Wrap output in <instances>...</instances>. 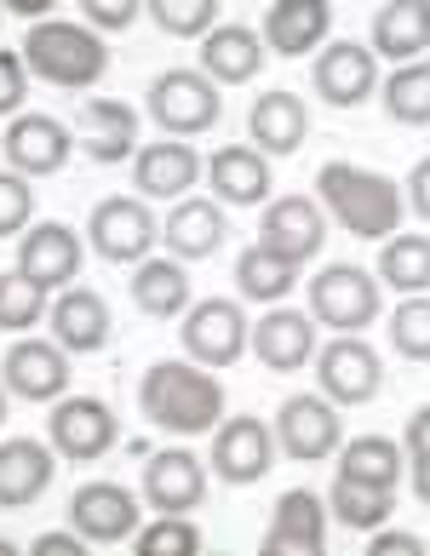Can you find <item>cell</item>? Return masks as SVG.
Returning <instances> with one entry per match:
<instances>
[{"label": "cell", "mask_w": 430, "mask_h": 556, "mask_svg": "<svg viewBox=\"0 0 430 556\" xmlns=\"http://www.w3.org/2000/svg\"><path fill=\"white\" fill-rule=\"evenodd\" d=\"M143 12L173 40H201L207 29H218V0H143Z\"/></svg>", "instance_id": "74e56055"}, {"label": "cell", "mask_w": 430, "mask_h": 556, "mask_svg": "<svg viewBox=\"0 0 430 556\" xmlns=\"http://www.w3.org/2000/svg\"><path fill=\"white\" fill-rule=\"evenodd\" d=\"M0 7L17 12V17H35V24H40V17H47V12L58 7V0H0Z\"/></svg>", "instance_id": "c3c4849f"}, {"label": "cell", "mask_w": 430, "mask_h": 556, "mask_svg": "<svg viewBox=\"0 0 430 556\" xmlns=\"http://www.w3.org/2000/svg\"><path fill=\"white\" fill-rule=\"evenodd\" d=\"M52 339L69 350V356H92V350H104L110 333H115V321H110V304L92 293V287H64V293L52 299Z\"/></svg>", "instance_id": "7402d4cb"}, {"label": "cell", "mask_w": 430, "mask_h": 556, "mask_svg": "<svg viewBox=\"0 0 430 556\" xmlns=\"http://www.w3.org/2000/svg\"><path fill=\"white\" fill-rule=\"evenodd\" d=\"M52 470H58V447L52 442H35V437L0 442V510L35 505L40 493L52 488Z\"/></svg>", "instance_id": "603a6c76"}, {"label": "cell", "mask_w": 430, "mask_h": 556, "mask_svg": "<svg viewBox=\"0 0 430 556\" xmlns=\"http://www.w3.org/2000/svg\"><path fill=\"white\" fill-rule=\"evenodd\" d=\"M0 384L12 390L17 402H58L69 390V350L58 339H24L0 356Z\"/></svg>", "instance_id": "8fae6325"}, {"label": "cell", "mask_w": 430, "mask_h": 556, "mask_svg": "<svg viewBox=\"0 0 430 556\" xmlns=\"http://www.w3.org/2000/svg\"><path fill=\"white\" fill-rule=\"evenodd\" d=\"M87 241L104 264H138L155 247V213L143 207V195H110L92 207Z\"/></svg>", "instance_id": "ba28073f"}, {"label": "cell", "mask_w": 430, "mask_h": 556, "mask_svg": "<svg viewBox=\"0 0 430 556\" xmlns=\"http://www.w3.org/2000/svg\"><path fill=\"white\" fill-rule=\"evenodd\" d=\"M276 447L299 465H321L339 453V407L321 396H287L276 407Z\"/></svg>", "instance_id": "7c38bea8"}, {"label": "cell", "mask_w": 430, "mask_h": 556, "mask_svg": "<svg viewBox=\"0 0 430 556\" xmlns=\"http://www.w3.org/2000/svg\"><path fill=\"white\" fill-rule=\"evenodd\" d=\"M24 98H29V64H24V52L0 47V115H17V110H24Z\"/></svg>", "instance_id": "7bdbcfd3"}, {"label": "cell", "mask_w": 430, "mask_h": 556, "mask_svg": "<svg viewBox=\"0 0 430 556\" xmlns=\"http://www.w3.org/2000/svg\"><path fill=\"white\" fill-rule=\"evenodd\" d=\"M304 132H311V110H304L299 92H264L253 98V115H248V138L258 143L264 155H299Z\"/></svg>", "instance_id": "83f0119b"}, {"label": "cell", "mask_w": 430, "mask_h": 556, "mask_svg": "<svg viewBox=\"0 0 430 556\" xmlns=\"http://www.w3.org/2000/svg\"><path fill=\"white\" fill-rule=\"evenodd\" d=\"M207 190L224 207H264L276 190L270 155H264L258 143H224V150L207 155Z\"/></svg>", "instance_id": "ffe728a7"}, {"label": "cell", "mask_w": 430, "mask_h": 556, "mask_svg": "<svg viewBox=\"0 0 430 556\" xmlns=\"http://www.w3.org/2000/svg\"><path fill=\"white\" fill-rule=\"evenodd\" d=\"M391 293H430V236H384L379 241V270H374Z\"/></svg>", "instance_id": "d6a6232c"}, {"label": "cell", "mask_w": 430, "mask_h": 556, "mask_svg": "<svg viewBox=\"0 0 430 556\" xmlns=\"http://www.w3.org/2000/svg\"><path fill=\"white\" fill-rule=\"evenodd\" d=\"M138 493L121 488V482H80L75 500H69V528L80 533L87 545H121L138 533Z\"/></svg>", "instance_id": "5bb4252c"}, {"label": "cell", "mask_w": 430, "mask_h": 556, "mask_svg": "<svg viewBox=\"0 0 430 556\" xmlns=\"http://www.w3.org/2000/svg\"><path fill=\"white\" fill-rule=\"evenodd\" d=\"M414 500L430 505V459H414Z\"/></svg>", "instance_id": "681fc988"}, {"label": "cell", "mask_w": 430, "mask_h": 556, "mask_svg": "<svg viewBox=\"0 0 430 556\" xmlns=\"http://www.w3.org/2000/svg\"><path fill=\"white\" fill-rule=\"evenodd\" d=\"M316 316L311 311H287V304H270L264 321H253V356L270 367V374H299L304 362H316Z\"/></svg>", "instance_id": "44dd1931"}, {"label": "cell", "mask_w": 430, "mask_h": 556, "mask_svg": "<svg viewBox=\"0 0 430 556\" xmlns=\"http://www.w3.org/2000/svg\"><path fill=\"white\" fill-rule=\"evenodd\" d=\"M75 7H80V17H87L98 35H121V29L138 24L143 0H75Z\"/></svg>", "instance_id": "b9f144b4"}, {"label": "cell", "mask_w": 430, "mask_h": 556, "mask_svg": "<svg viewBox=\"0 0 430 556\" xmlns=\"http://www.w3.org/2000/svg\"><path fill=\"white\" fill-rule=\"evenodd\" d=\"M178 344H184V356L201 362V367H236L241 362V350H248V311H241L236 299H201L190 304V311L178 316Z\"/></svg>", "instance_id": "8992f818"}, {"label": "cell", "mask_w": 430, "mask_h": 556, "mask_svg": "<svg viewBox=\"0 0 430 556\" xmlns=\"http://www.w3.org/2000/svg\"><path fill=\"white\" fill-rule=\"evenodd\" d=\"M80 127H87V155L98 167L138 155V110L121 98H80Z\"/></svg>", "instance_id": "4316f807"}, {"label": "cell", "mask_w": 430, "mask_h": 556, "mask_svg": "<svg viewBox=\"0 0 430 556\" xmlns=\"http://www.w3.org/2000/svg\"><path fill=\"white\" fill-rule=\"evenodd\" d=\"M402 447H407V459H430V407H419V414L407 419Z\"/></svg>", "instance_id": "7dc6e473"}, {"label": "cell", "mask_w": 430, "mask_h": 556, "mask_svg": "<svg viewBox=\"0 0 430 556\" xmlns=\"http://www.w3.org/2000/svg\"><path fill=\"white\" fill-rule=\"evenodd\" d=\"M258 241L276 247L281 258L311 264L321 253V241H327V207L316 195H276V201H264Z\"/></svg>", "instance_id": "9a60e30c"}, {"label": "cell", "mask_w": 430, "mask_h": 556, "mask_svg": "<svg viewBox=\"0 0 430 556\" xmlns=\"http://www.w3.org/2000/svg\"><path fill=\"white\" fill-rule=\"evenodd\" d=\"M207 465H213L230 488L264 482V477H270V465H276V430L264 425V419H253V414H248V419H218Z\"/></svg>", "instance_id": "4fadbf2b"}, {"label": "cell", "mask_w": 430, "mask_h": 556, "mask_svg": "<svg viewBox=\"0 0 430 556\" xmlns=\"http://www.w3.org/2000/svg\"><path fill=\"white\" fill-rule=\"evenodd\" d=\"M195 178H201V155L178 138L143 143L132 155V190L143 201H184V190H195Z\"/></svg>", "instance_id": "cb8c5ba5"}, {"label": "cell", "mask_w": 430, "mask_h": 556, "mask_svg": "<svg viewBox=\"0 0 430 556\" xmlns=\"http://www.w3.org/2000/svg\"><path fill=\"white\" fill-rule=\"evenodd\" d=\"M311 316L333 333H362L379 316V276L362 264H327L311 281Z\"/></svg>", "instance_id": "5b68a950"}, {"label": "cell", "mask_w": 430, "mask_h": 556, "mask_svg": "<svg viewBox=\"0 0 430 556\" xmlns=\"http://www.w3.org/2000/svg\"><path fill=\"white\" fill-rule=\"evenodd\" d=\"M207 500V465L190 447H167L143 465V505L161 517H190Z\"/></svg>", "instance_id": "2e32d148"}, {"label": "cell", "mask_w": 430, "mask_h": 556, "mask_svg": "<svg viewBox=\"0 0 430 556\" xmlns=\"http://www.w3.org/2000/svg\"><path fill=\"white\" fill-rule=\"evenodd\" d=\"M402 195H407V207H414L425 224H430V155L419 161L414 173H407V184H402Z\"/></svg>", "instance_id": "f6af8a7d"}, {"label": "cell", "mask_w": 430, "mask_h": 556, "mask_svg": "<svg viewBox=\"0 0 430 556\" xmlns=\"http://www.w3.org/2000/svg\"><path fill=\"white\" fill-rule=\"evenodd\" d=\"M0 150H7V167L24 173V178H52L69 167L75 155V138L64 121L52 115H35V110H17L7 121V138H0Z\"/></svg>", "instance_id": "30bf717a"}, {"label": "cell", "mask_w": 430, "mask_h": 556, "mask_svg": "<svg viewBox=\"0 0 430 556\" xmlns=\"http://www.w3.org/2000/svg\"><path fill=\"white\" fill-rule=\"evenodd\" d=\"M224 236H230V218H224V201H178L161 224V241L173 247V258H213Z\"/></svg>", "instance_id": "f1b7e54d"}, {"label": "cell", "mask_w": 430, "mask_h": 556, "mask_svg": "<svg viewBox=\"0 0 430 556\" xmlns=\"http://www.w3.org/2000/svg\"><path fill=\"white\" fill-rule=\"evenodd\" d=\"M327 510L339 517V528L374 533V528L391 522V510H396V488H367V482H351V477H333Z\"/></svg>", "instance_id": "836d02e7"}, {"label": "cell", "mask_w": 430, "mask_h": 556, "mask_svg": "<svg viewBox=\"0 0 430 556\" xmlns=\"http://www.w3.org/2000/svg\"><path fill=\"white\" fill-rule=\"evenodd\" d=\"M132 551L138 556H195L201 551V528L190 517H161L155 510V522L132 533Z\"/></svg>", "instance_id": "ab89813d"}, {"label": "cell", "mask_w": 430, "mask_h": 556, "mask_svg": "<svg viewBox=\"0 0 430 556\" xmlns=\"http://www.w3.org/2000/svg\"><path fill=\"white\" fill-rule=\"evenodd\" d=\"M293 281H299V258H281L276 247H264V241H253L248 253L236 258V287H241V299H253V304H281L293 293Z\"/></svg>", "instance_id": "1f68e13d"}, {"label": "cell", "mask_w": 430, "mask_h": 556, "mask_svg": "<svg viewBox=\"0 0 430 556\" xmlns=\"http://www.w3.org/2000/svg\"><path fill=\"white\" fill-rule=\"evenodd\" d=\"M24 64L29 75L52 80V87L87 92L104 80L110 70V47L92 24H69V17H40V24L24 35Z\"/></svg>", "instance_id": "3957f363"}, {"label": "cell", "mask_w": 430, "mask_h": 556, "mask_svg": "<svg viewBox=\"0 0 430 556\" xmlns=\"http://www.w3.org/2000/svg\"><path fill=\"white\" fill-rule=\"evenodd\" d=\"M316 384L333 407H362V402L379 396L384 362L362 333H333V344L316 350Z\"/></svg>", "instance_id": "52a82bcc"}, {"label": "cell", "mask_w": 430, "mask_h": 556, "mask_svg": "<svg viewBox=\"0 0 430 556\" xmlns=\"http://www.w3.org/2000/svg\"><path fill=\"white\" fill-rule=\"evenodd\" d=\"M132 304L155 321H173L190 311V276L184 258H138L132 264Z\"/></svg>", "instance_id": "4dcf8cb0"}, {"label": "cell", "mask_w": 430, "mask_h": 556, "mask_svg": "<svg viewBox=\"0 0 430 556\" xmlns=\"http://www.w3.org/2000/svg\"><path fill=\"white\" fill-rule=\"evenodd\" d=\"M52 311V299H47V287L29 281L24 270H12L0 276V333H29V327H40Z\"/></svg>", "instance_id": "d590c367"}, {"label": "cell", "mask_w": 430, "mask_h": 556, "mask_svg": "<svg viewBox=\"0 0 430 556\" xmlns=\"http://www.w3.org/2000/svg\"><path fill=\"white\" fill-rule=\"evenodd\" d=\"M29 218H35V190H29V178L24 173H0V241H12V236H24L29 230Z\"/></svg>", "instance_id": "60d3db41"}, {"label": "cell", "mask_w": 430, "mask_h": 556, "mask_svg": "<svg viewBox=\"0 0 430 556\" xmlns=\"http://www.w3.org/2000/svg\"><path fill=\"white\" fill-rule=\"evenodd\" d=\"M316 201L327 207V218H339V230H351L356 241L396 236L402 213H407L402 184H391L374 167H356V161H327L316 173Z\"/></svg>", "instance_id": "7a4b0ae2"}, {"label": "cell", "mask_w": 430, "mask_h": 556, "mask_svg": "<svg viewBox=\"0 0 430 556\" xmlns=\"http://www.w3.org/2000/svg\"><path fill=\"white\" fill-rule=\"evenodd\" d=\"M150 115L167 138H195V132L218 127V115H224L218 80L207 70H161L150 80Z\"/></svg>", "instance_id": "277c9868"}, {"label": "cell", "mask_w": 430, "mask_h": 556, "mask_svg": "<svg viewBox=\"0 0 430 556\" xmlns=\"http://www.w3.org/2000/svg\"><path fill=\"white\" fill-rule=\"evenodd\" d=\"M80 258H87V247H80V236L58 218L29 224L24 241H17V270H24L29 281H40L47 293H64V287L80 276Z\"/></svg>", "instance_id": "ac0fdd59"}, {"label": "cell", "mask_w": 430, "mask_h": 556, "mask_svg": "<svg viewBox=\"0 0 430 556\" xmlns=\"http://www.w3.org/2000/svg\"><path fill=\"white\" fill-rule=\"evenodd\" d=\"M7 396H12V390H7V384H0V425H7Z\"/></svg>", "instance_id": "f907efd6"}, {"label": "cell", "mask_w": 430, "mask_h": 556, "mask_svg": "<svg viewBox=\"0 0 430 556\" xmlns=\"http://www.w3.org/2000/svg\"><path fill=\"white\" fill-rule=\"evenodd\" d=\"M327 29H333V7L327 0H270L258 35L276 58H304L327 40Z\"/></svg>", "instance_id": "d4e9b609"}, {"label": "cell", "mask_w": 430, "mask_h": 556, "mask_svg": "<svg viewBox=\"0 0 430 556\" xmlns=\"http://www.w3.org/2000/svg\"><path fill=\"white\" fill-rule=\"evenodd\" d=\"M367 556H425L419 533H396V528H374L367 533Z\"/></svg>", "instance_id": "ee69618b"}, {"label": "cell", "mask_w": 430, "mask_h": 556, "mask_svg": "<svg viewBox=\"0 0 430 556\" xmlns=\"http://www.w3.org/2000/svg\"><path fill=\"white\" fill-rule=\"evenodd\" d=\"M47 442L64 453V459L92 465L121 442V425L110 414V402H98V396H58L52 419H47Z\"/></svg>", "instance_id": "9c48e42d"}, {"label": "cell", "mask_w": 430, "mask_h": 556, "mask_svg": "<svg viewBox=\"0 0 430 556\" xmlns=\"http://www.w3.org/2000/svg\"><path fill=\"white\" fill-rule=\"evenodd\" d=\"M311 87H316V98H327L333 110H356V104H367V98L379 92V58H374V47H356V40H333V47L316 58Z\"/></svg>", "instance_id": "e0dca14e"}, {"label": "cell", "mask_w": 430, "mask_h": 556, "mask_svg": "<svg viewBox=\"0 0 430 556\" xmlns=\"http://www.w3.org/2000/svg\"><path fill=\"white\" fill-rule=\"evenodd\" d=\"M339 477L367 488H396L402 482V442L391 437H356L339 447Z\"/></svg>", "instance_id": "e575fe53"}, {"label": "cell", "mask_w": 430, "mask_h": 556, "mask_svg": "<svg viewBox=\"0 0 430 556\" xmlns=\"http://www.w3.org/2000/svg\"><path fill=\"white\" fill-rule=\"evenodd\" d=\"M374 52L391 64H414L419 52H430V0H384L374 12Z\"/></svg>", "instance_id": "f546056e"}, {"label": "cell", "mask_w": 430, "mask_h": 556, "mask_svg": "<svg viewBox=\"0 0 430 556\" xmlns=\"http://www.w3.org/2000/svg\"><path fill=\"white\" fill-rule=\"evenodd\" d=\"M201 70H207L218 87H248L264 70V35L248 24H218L201 35Z\"/></svg>", "instance_id": "484cf974"}, {"label": "cell", "mask_w": 430, "mask_h": 556, "mask_svg": "<svg viewBox=\"0 0 430 556\" xmlns=\"http://www.w3.org/2000/svg\"><path fill=\"white\" fill-rule=\"evenodd\" d=\"M391 344L407 362H430V293H407L391 311Z\"/></svg>", "instance_id": "f35d334b"}, {"label": "cell", "mask_w": 430, "mask_h": 556, "mask_svg": "<svg viewBox=\"0 0 430 556\" xmlns=\"http://www.w3.org/2000/svg\"><path fill=\"white\" fill-rule=\"evenodd\" d=\"M327 517L333 510L311 488H287L270 510V528H264V551L270 556H321L327 551Z\"/></svg>", "instance_id": "d6986e66"}, {"label": "cell", "mask_w": 430, "mask_h": 556, "mask_svg": "<svg viewBox=\"0 0 430 556\" xmlns=\"http://www.w3.org/2000/svg\"><path fill=\"white\" fill-rule=\"evenodd\" d=\"M138 414L173 437H201L224 419V384L201 362H150L138 379Z\"/></svg>", "instance_id": "6da1fadb"}, {"label": "cell", "mask_w": 430, "mask_h": 556, "mask_svg": "<svg viewBox=\"0 0 430 556\" xmlns=\"http://www.w3.org/2000/svg\"><path fill=\"white\" fill-rule=\"evenodd\" d=\"M7 551H12V545H7V540H0V556H7Z\"/></svg>", "instance_id": "816d5d0a"}, {"label": "cell", "mask_w": 430, "mask_h": 556, "mask_svg": "<svg viewBox=\"0 0 430 556\" xmlns=\"http://www.w3.org/2000/svg\"><path fill=\"white\" fill-rule=\"evenodd\" d=\"M29 551H35V556H80V551H87V540H80L75 528H69V533H64V528H52V533H40Z\"/></svg>", "instance_id": "bcb514c9"}, {"label": "cell", "mask_w": 430, "mask_h": 556, "mask_svg": "<svg viewBox=\"0 0 430 556\" xmlns=\"http://www.w3.org/2000/svg\"><path fill=\"white\" fill-rule=\"evenodd\" d=\"M384 115L402 127H430V64H402L384 80Z\"/></svg>", "instance_id": "8d00e7d4"}]
</instances>
